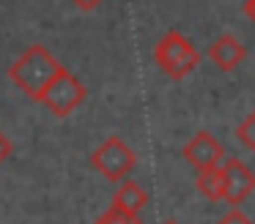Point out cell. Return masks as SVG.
<instances>
[{
  "label": "cell",
  "mask_w": 255,
  "mask_h": 224,
  "mask_svg": "<svg viewBox=\"0 0 255 224\" xmlns=\"http://www.w3.org/2000/svg\"><path fill=\"white\" fill-rule=\"evenodd\" d=\"M61 69L58 58L44 47V44H30L11 66H8V79L36 101L39 93L44 90V85L55 76V71Z\"/></svg>",
  "instance_id": "1"
},
{
  "label": "cell",
  "mask_w": 255,
  "mask_h": 224,
  "mask_svg": "<svg viewBox=\"0 0 255 224\" xmlns=\"http://www.w3.org/2000/svg\"><path fill=\"white\" fill-rule=\"evenodd\" d=\"M154 60L170 79H184V76H189L198 69L200 52L184 33L167 30L154 47Z\"/></svg>",
  "instance_id": "2"
},
{
  "label": "cell",
  "mask_w": 255,
  "mask_h": 224,
  "mask_svg": "<svg viewBox=\"0 0 255 224\" xmlns=\"http://www.w3.org/2000/svg\"><path fill=\"white\" fill-rule=\"evenodd\" d=\"M85 98H88V87L61 63V69H58L55 76L44 85V90L39 93L36 101L50 109L55 118H66V115H72L77 107H83Z\"/></svg>",
  "instance_id": "3"
},
{
  "label": "cell",
  "mask_w": 255,
  "mask_h": 224,
  "mask_svg": "<svg viewBox=\"0 0 255 224\" xmlns=\"http://www.w3.org/2000/svg\"><path fill=\"white\" fill-rule=\"evenodd\" d=\"M137 164V153L121 140V137H107L94 153H91V167L102 172L110 183H121L129 178V172Z\"/></svg>",
  "instance_id": "4"
},
{
  "label": "cell",
  "mask_w": 255,
  "mask_h": 224,
  "mask_svg": "<svg viewBox=\"0 0 255 224\" xmlns=\"http://www.w3.org/2000/svg\"><path fill=\"white\" fill-rule=\"evenodd\" d=\"M222 167V200L228 205L239 208L242 202L250 200V194L255 191V175L239 158H225L220 164Z\"/></svg>",
  "instance_id": "5"
},
{
  "label": "cell",
  "mask_w": 255,
  "mask_h": 224,
  "mask_svg": "<svg viewBox=\"0 0 255 224\" xmlns=\"http://www.w3.org/2000/svg\"><path fill=\"white\" fill-rule=\"evenodd\" d=\"M181 153L195 169L220 167V164L225 161V145H222L211 131H198V134L184 145Z\"/></svg>",
  "instance_id": "6"
},
{
  "label": "cell",
  "mask_w": 255,
  "mask_h": 224,
  "mask_svg": "<svg viewBox=\"0 0 255 224\" xmlns=\"http://www.w3.org/2000/svg\"><path fill=\"white\" fill-rule=\"evenodd\" d=\"M244 58H247V47L231 33H222L209 47V60L220 71H233L239 63H244Z\"/></svg>",
  "instance_id": "7"
},
{
  "label": "cell",
  "mask_w": 255,
  "mask_h": 224,
  "mask_svg": "<svg viewBox=\"0 0 255 224\" xmlns=\"http://www.w3.org/2000/svg\"><path fill=\"white\" fill-rule=\"evenodd\" d=\"M148 205V191L134 180H121V186L113 194V208H121L127 213H140Z\"/></svg>",
  "instance_id": "8"
},
{
  "label": "cell",
  "mask_w": 255,
  "mask_h": 224,
  "mask_svg": "<svg viewBox=\"0 0 255 224\" xmlns=\"http://www.w3.org/2000/svg\"><path fill=\"white\" fill-rule=\"evenodd\" d=\"M198 191L211 202L222 200V167H209V169H198V178H195Z\"/></svg>",
  "instance_id": "9"
},
{
  "label": "cell",
  "mask_w": 255,
  "mask_h": 224,
  "mask_svg": "<svg viewBox=\"0 0 255 224\" xmlns=\"http://www.w3.org/2000/svg\"><path fill=\"white\" fill-rule=\"evenodd\" d=\"M94 224H143V219H140V213H127L121 208L110 205L102 216H96Z\"/></svg>",
  "instance_id": "10"
},
{
  "label": "cell",
  "mask_w": 255,
  "mask_h": 224,
  "mask_svg": "<svg viewBox=\"0 0 255 224\" xmlns=\"http://www.w3.org/2000/svg\"><path fill=\"white\" fill-rule=\"evenodd\" d=\"M236 137H239V140H242L244 145L250 148V150L255 153V112L244 118V123L236 129Z\"/></svg>",
  "instance_id": "11"
},
{
  "label": "cell",
  "mask_w": 255,
  "mask_h": 224,
  "mask_svg": "<svg viewBox=\"0 0 255 224\" xmlns=\"http://www.w3.org/2000/svg\"><path fill=\"white\" fill-rule=\"evenodd\" d=\"M11 153H14V142L8 140V137L3 134V131H0V167H3V164H6L8 158H11Z\"/></svg>",
  "instance_id": "12"
},
{
  "label": "cell",
  "mask_w": 255,
  "mask_h": 224,
  "mask_svg": "<svg viewBox=\"0 0 255 224\" xmlns=\"http://www.w3.org/2000/svg\"><path fill=\"white\" fill-rule=\"evenodd\" d=\"M220 224H253V222H250V219L244 216L242 211H231V213H228V216L222 219Z\"/></svg>",
  "instance_id": "13"
},
{
  "label": "cell",
  "mask_w": 255,
  "mask_h": 224,
  "mask_svg": "<svg viewBox=\"0 0 255 224\" xmlns=\"http://www.w3.org/2000/svg\"><path fill=\"white\" fill-rule=\"evenodd\" d=\"M74 5H77L80 11H94V8H99L102 3H105V0H72Z\"/></svg>",
  "instance_id": "14"
},
{
  "label": "cell",
  "mask_w": 255,
  "mask_h": 224,
  "mask_svg": "<svg viewBox=\"0 0 255 224\" xmlns=\"http://www.w3.org/2000/svg\"><path fill=\"white\" fill-rule=\"evenodd\" d=\"M244 14L255 22V0H247V3H244Z\"/></svg>",
  "instance_id": "15"
},
{
  "label": "cell",
  "mask_w": 255,
  "mask_h": 224,
  "mask_svg": "<svg viewBox=\"0 0 255 224\" xmlns=\"http://www.w3.org/2000/svg\"><path fill=\"white\" fill-rule=\"evenodd\" d=\"M165 224H178V222H176V219H167V222H165Z\"/></svg>",
  "instance_id": "16"
}]
</instances>
